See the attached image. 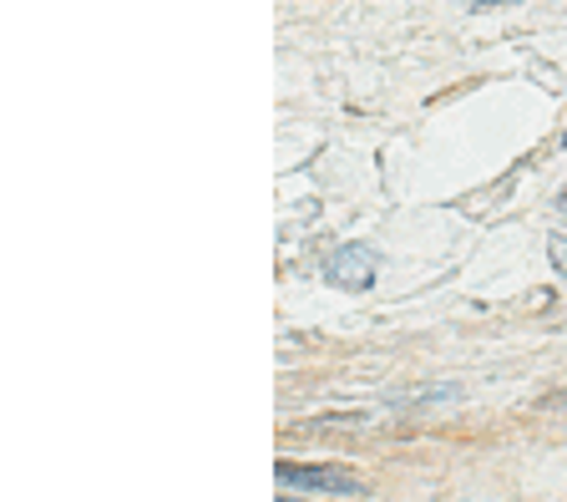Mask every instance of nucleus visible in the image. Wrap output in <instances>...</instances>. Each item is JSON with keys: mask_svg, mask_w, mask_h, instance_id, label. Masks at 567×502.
Wrapping results in <instances>:
<instances>
[{"mask_svg": "<svg viewBox=\"0 0 567 502\" xmlns=\"http://www.w3.org/2000/svg\"><path fill=\"white\" fill-rule=\"evenodd\" d=\"M557 401H567V391H563V396H557Z\"/></svg>", "mask_w": 567, "mask_h": 502, "instance_id": "3", "label": "nucleus"}, {"mask_svg": "<svg viewBox=\"0 0 567 502\" xmlns=\"http://www.w3.org/2000/svg\"><path fill=\"white\" fill-rule=\"evenodd\" d=\"M274 477H279V488H294V492H345V498L365 492V482L349 473V467H305V462H279Z\"/></svg>", "mask_w": 567, "mask_h": 502, "instance_id": "1", "label": "nucleus"}, {"mask_svg": "<svg viewBox=\"0 0 567 502\" xmlns=\"http://www.w3.org/2000/svg\"><path fill=\"white\" fill-rule=\"evenodd\" d=\"M324 274H330V284H340V290H370V280H375V249L345 244V249L330 254Z\"/></svg>", "mask_w": 567, "mask_h": 502, "instance_id": "2", "label": "nucleus"}]
</instances>
